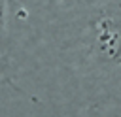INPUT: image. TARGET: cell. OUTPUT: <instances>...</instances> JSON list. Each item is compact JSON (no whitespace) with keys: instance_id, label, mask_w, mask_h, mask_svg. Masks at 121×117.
I'll use <instances>...</instances> for the list:
<instances>
[{"instance_id":"cell-1","label":"cell","mask_w":121,"mask_h":117,"mask_svg":"<svg viewBox=\"0 0 121 117\" xmlns=\"http://www.w3.org/2000/svg\"><path fill=\"white\" fill-rule=\"evenodd\" d=\"M21 57L53 81L55 102L121 111V0L64 4L36 28Z\"/></svg>"},{"instance_id":"cell-2","label":"cell","mask_w":121,"mask_h":117,"mask_svg":"<svg viewBox=\"0 0 121 117\" xmlns=\"http://www.w3.org/2000/svg\"><path fill=\"white\" fill-rule=\"evenodd\" d=\"M11 9L13 0H0V47L6 51L8 45H11Z\"/></svg>"},{"instance_id":"cell-3","label":"cell","mask_w":121,"mask_h":117,"mask_svg":"<svg viewBox=\"0 0 121 117\" xmlns=\"http://www.w3.org/2000/svg\"><path fill=\"white\" fill-rule=\"evenodd\" d=\"M72 2H93V0H64V4H72Z\"/></svg>"},{"instance_id":"cell-4","label":"cell","mask_w":121,"mask_h":117,"mask_svg":"<svg viewBox=\"0 0 121 117\" xmlns=\"http://www.w3.org/2000/svg\"><path fill=\"white\" fill-rule=\"evenodd\" d=\"M0 57H4V51H2V47H0Z\"/></svg>"}]
</instances>
